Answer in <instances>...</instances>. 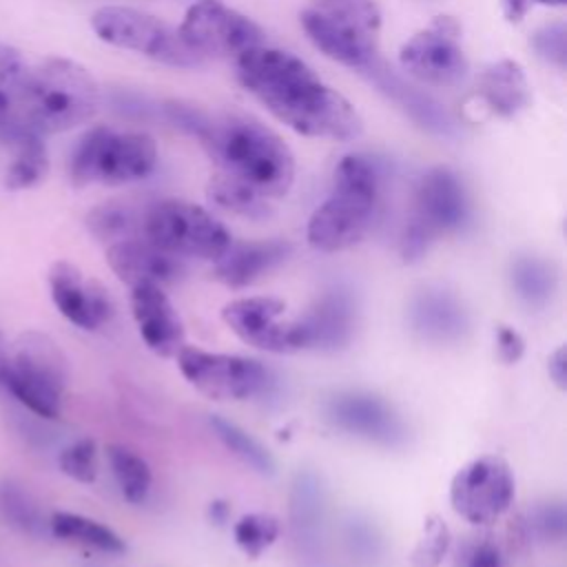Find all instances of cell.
Here are the masks:
<instances>
[{
	"instance_id": "27",
	"label": "cell",
	"mask_w": 567,
	"mask_h": 567,
	"mask_svg": "<svg viewBox=\"0 0 567 567\" xmlns=\"http://www.w3.org/2000/svg\"><path fill=\"white\" fill-rule=\"evenodd\" d=\"M509 284L520 303L532 310H540L556 295L558 272L551 261L536 255H523L512 261Z\"/></svg>"
},
{
	"instance_id": "46",
	"label": "cell",
	"mask_w": 567,
	"mask_h": 567,
	"mask_svg": "<svg viewBox=\"0 0 567 567\" xmlns=\"http://www.w3.org/2000/svg\"><path fill=\"white\" fill-rule=\"evenodd\" d=\"M2 343H4V341H2V334H0V346H2Z\"/></svg>"
},
{
	"instance_id": "43",
	"label": "cell",
	"mask_w": 567,
	"mask_h": 567,
	"mask_svg": "<svg viewBox=\"0 0 567 567\" xmlns=\"http://www.w3.org/2000/svg\"><path fill=\"white\" fill-rule=\"evenodd\" d=\"M547 374L558 390H567V352L563 346L547 357Z\"/></svg>"
},
{
	"instance_id": "4",
	"label": "cell",
	"mask_w": 567,
	"mask_h": 567,
	"mask_svg": "<svg viewBox=\"0 0 567 567\" xmlns=\"http://www.w3.org/2000/svg\"><path fill=\"white\" fill-rule=\"evenodd\" d=\"M100 106L95 78L78 62L49 58L31 69L27 84V126L40 135L62 133L89 122Z\"/></svg>"
},
{
	"instance_id": "14",
	"label": "cell",
	"mask_w": 567,
	"mask_h": 567,
	"mask_svg": "<svg viewBox=\"0 0 567 567\" xmlns=\"http://www.w3.org/2000/svg\"><path fill=\"white\" fill-rule=\"evenodd\" d=\"M286 303L277 297H241L224 306V323L248 346L290 354L301 350V337L297 321H279Z\"/></svg>"
},
{
	"instance_id": "21",
	"label": "cell",
	"mask_w": 567,
	"mask_h": 567,
	"mask_svg": "<svg viewBox=\"0 0 567 567\" xmlns=\"http://www.w3.org/2000/svg\"><path fill=\"white\" fill-rule=\"evenodd\" d=\"M131 312L146 348L157 357H175L184 343V323L162 286L131 288Z\"/></svg>"
},
{
	"instance_id": "38",
	"label": "cell",
	"mask_w": 567,
	"mask_h": 567,
	"mask_svg": "<svg viewBox=\"0 0 567 567\" xmlns=\"http://www.w3.org/2000/svg\"><path fill=\"white\" fill-rule=\"evenodd\" d=\"M60 470L78 481L93 483L97 478V445L93 439H78L69 447H64L58 456Z\"/></svg>"
},
{
	"instance_id": "15",
	"label": "cell",
	"mask_w": 567,
	"mask_h": 567,
	"mask_svg": "<svg viewBox=\"0 0 567 567\" xmlns=\"http://www.w3.org/2000/svg\"><path fill=\"white\" fill-rule=\"evenodd\" d=\"M326 416L341 432L381 447H401L408 439L399 412L370 392H337L326 401Z\"/></svg>"
},
{
	"instance_id": "2",
	"label": "cell",
	"mask_w": 567,
	"mask_h": 567,
	"mask_svg": "<svg viewBox=\"0 0 567 567\" xmlns=\"http://www.w3.org/2000/svg\"><path fill=\"white\" fill-rule=\"evenodd\" d=\"M173 120L195 133L206 146L217 171L250 186L266 199L284 197L295 179V157L286 142L248 115L208 117L171 106Z\"/></svg>"
},
{
	"instance_id": "18",
	"label": "cell",
	"mask_w": 567,
	"mask_h": 567,
	"mask_svg": "<svg viewBox=\"0 0 567 567\" xmlns=\"http://www.w3.org/2000/svg\"><path fill=\"white\" fill-rule=\"evenodd\" d=\"M295 321L303 350H341L357 328V299L348 286L334 284L323 290L310 312Z\"/></svg>"
},
{
	"instance_id": "3",
	"label": "cell",
	"mask_w": 567,
	"mask_h": 567,
	"mask_svg": "<svg viewBox=\"0 0 567 567\" xmlns=\"http://www.w3.org/2000/svg\"><path fill=\"white\" fill-rule=\"evenodd\" d=\"M381 197V173L363 155H346L334 168L330 197L310 215L306 237L321 252L354 246L368 233Z\"/></svg>"
},
{
	"instance_id": "28",
	"label": "cell",
	"mask_w": 567,
	"mask_h": 567,
	"mask_svg": "<svg viewBox=\"0 0 567 567\" xmlns=\"http://www.w3.org/2000/svg\"><path fill=\"white\" fill-rule=\"evenodd\" d=\"M49 529L55 538L82 547H91L104 554H122L126 549L124 540L104 523L73 514V512H53L49 518Z\"/></svg>"
},
{
	"instance_id": "29",
	"label": "cell",
	"mask_w": 567,
	"mask_h": 567,
	"mask_svg": "<svg viewBox=\"0 0 567 567\" xmlns=\"http://www.w3.org/2000/svg\"><path fill=\"white\" fill-rule=\"evenodd\" d=\"M13 162L4 173V188L9 190H24L42 182L49 168L47 146L42 135L35 131H24L13 142Z\"/></svg>"
},
{
	"instance_id": "19",
	"label": "cell",
	"mask_w": 567,
	"mask_h": 567,
	"mask_svg": "<svg viewBox=\"0 0 567 567\" xmlns=\"http://www.w3.org/2000/svg\"><path fill=\"white\" fill-rule=\"evenodd\" d=\"M106 261L111 270L128 288L135 286H166L184 277L186 268L179 257L151 244L146 237H128L106 248Z\"/></svg>"
},
{
	"instance_id": "36",
	"label": "cell",
	"mask_w": 567,
	"mask_h": 567,
	"mask_svg": "<svg viewBox=\"0 0 567 567\" xmlns=\"http://www.w3.org/2000/svg\"><path fill=\"white\" fill-rule=\"evenodd\" d=\"M452 547L450 527L441 516H427L423 534L410 554V567H439Z\"/></svg>"
},
{
	"instance_id": "23",
	"label": "cell",
	"mask_w": 567,
	"mask_h": 567,
	"mask_svg": "<svg viewBox=\"0 0 567 567\" xmlns=\"http://www.w3.org/2000/svg\"><path fill=\"white\" fill-rule=\"evenodd\" d=\"M290 525L292 536L308 560H317L323 527V485L321 478L303 470L295 476L290 489Z\"/></svg>"
},
{
	"instance_id": "17",
	"label": "cell",
	"mask_w": 567,
	"mask_h": 567,
	"mask_svg": "<svg viewBox=\"0 0 567 567\" xmlns=\"http://www.w3.org/2000/svg\"><path fill=\"white\" fill-rule=\"evenodd\" d=\"M410 330L425 343H458L470 332V310L445 286H423L408 306Z\"/></svg>"
},
{
	"instance_id": "44",
	"label": "cell",
	"mask_w": 567,
	"mask_h": 567,
	"mask_svg": "<svg viewBox=\"0 0 567 567\" xmlns=\"http://www.w3.org/2000/svg\"><path fill=\"white\" fill-rule=\"evenodd\" d=\"M228 514H230V507L228 503L224 501H213L208 505V518L215 523V525H224L228 520Z\"/></svg>"
},
{
	"instance_id": "8",
	"label": "cell",
	"mask_w": 567,
	"mask_h": 567,
	"mask_svg": "<svg viewBox=\"0 0 567 567\" xmlns=\"http://www.w3.org/2000/svg\"><path fill=\"white\" fill-rule=\"evenodd\" d=\"M144 237L175 257H195L217 261L233 237L226 226L206 208L182 202L164 199L151 206L142 219Z\"/></svg>"
},
{
	"instance_id": "6",
	"label": "cell",
	"mask_w": 567,
	"mask_h": 567,
	"mask_svg": "<svg viewBox=\"0 0 567 567\" xmlns=\"http://www.w3.org/2000/svg\"><path fill=\"white\" fill-rule=\"evenodd\" d=\"M4 392L42 419H58L66 388V359L42 332H24L7 348Z\"/></svg>"
},
{
	"instance_id": "26",
	"label": "cell",
	"mask_w": 567,
	"mask_h": 567,
	"mask_svg": "<svg viewBox=\"0 0 567 567\" xmlns=\"http://www.w3.org/2000/svg\"><path fill=\"white\" fill-rule=\"evenodd\" d=\"M481 95L498 115H514L529 102V86L520 64L501 60L481 75Z\"/></svg>"
},
{
	"instance_id": "10",
	"label": "cell",
	"mask_w": 567,
	"mask_h": 567,
	"mask_svg": "<svg viewBox=\"0 0 567 567\" xmlns=\"http://www.w3.org/2000/svg\"><path fill=\"white\" fill-rule=\"evenodd\" d=\"M175 359L184 379L197 392L215 401L259 396L266 394L275 381L268 368L239 354H221L195 346H184Z\"/></svg>"
},
{
	"instance_id": "41",
	"label": "cell",
	"mask_w": 567,
	"mask_h": 567,
	"mask_svg": "<svg viewBox=\"0 0 567 567\" xmlns=\"http://www.w3.org/2000/svg\"><path fill=\"white\" fill-rule=\"evenodd\" d=\"M534 47L536 51L547 58L549 62L563 66L565 58H567V35H565V27L563 24H551L540 29L534 35Z\"/></svg>"
},
{
	"instance_id": "24",
	"label": "cell",
	"mask_w": 567,
	"mask_h": 567,
	"mask_svg": "<svg viewBox=\"0 0 567 567\" xmlns=\"http://www.w3.org/2000/svg\"><path fill=\"white\" fill-rule=\"evenodd\" d=\"M29 64L24 55L9 44H0V142L11 144L27 126L24 102L29 84Z\"/></svg>"
},
{
	"instance_id": "22",
	"label": "cell",
	"mask_w": 567,
	"mask_h": 567,
	"mask_svg": "<svg viewBox=\"0 0 567 567\" xmlns=\"http://www.w3.org/2000/svg\"><path fill=\"white\" fill-rule=\"evenodd\" d=\"M290 252L292 246L281 239L230 241L226 252L215 261V279L228 288H246L286 261Z\"/></svg>"
},
{
	"instance_id": "42",
	"label": "cell",
	"mask_w": 567,
	"mask_h": 567,
	"mask_svg": "<svg viewBox=\"0 0 567 567\" xmlns=\"http://www.w3.org/2000/svg\"><path fill=\"white\" fill-rule=\"evenodd\" d=\"M496 352L498 359L507 365L518 363L525 354V339L509 326H498L496 328Z\"/></svg>"
},
{
	"instance_id": "32",
	"label": "cell",
	"mask_w": 567,
	"mask_h": 567,
	"mask_svg": "<svg viewBox=\"0 0 567 567\" xmlns=\"http://www.w3.org/2000/svg\"><path fill=\"white\" fill-rule=\"evenodd\" d=\"M215 436L221 441V445L235 454L241 463H246L248 467H252L255 472L264 474V476H272L275 474V461L270 456V452L255 439L250 436L244 427H239L237 423L213 414L208 419Z\"/></svg>"
},
{
	"instance_id": "45",
	"label": "cell",
	"mask_w": 567,
	"mask_h": 567,
	"mask_svg": "<svg viewBox=\"0 0 567 567\" xmlns=\"http://www.w3.org/2000/svg\"><path fill=\"white\" fill-rule=\"evenodd\" d=\"M520 4H525V0H518ZM534 2H540V4H549V7H560L565 4V0H534Z\"/></svg>"
},
{
	"instance_id": "30",
	"label": "cell",
	"mask_w": 567,
	"mask_h": 567,
	"mask_svg": "<svg viewBox=\"0 0 567 567\" xmlns=\"http://www.w3.org/2000/svg\"><path fill=\"white\" fill-rule=\"evenodd\" d=\"M106 458L111 465V472L115 476V483L124 496V501L140 505L146 501L148 492H151V483H153V474L148 463L133 452L126 445L120 443H111L106 447Z\"/></svg>"
},
{
	"instance_id": "11",
	"label": "cell",
	"mask_w": 567,
	"mask_h": 567,
	"mask_svg": "<svg viewBox=\"0 0 567 567\" xmlns=\"http://www.w3.org/2000/svg\"><path fill=\"white\" fill-rule=\"evenodd\" d=\"M514 501V474L503 456L485 454L465 463L450 483L452 509L472 525L496 523Z\"/></svg>"
},
{
	"instance_id": "20",
	"label": "cell",
	"mask_w": 567,
	"mask_h": 567,
	"mask_svg": "<svg viewBox=\"0 0 567 567\" xmlns=\"http://www.w3.org/2000/svg\"><path fill=\"white\" fill-rule=\"evenodd\" d=\"M467 219V197L458 177L450 168L427 171L414 197L412 221L421 224L432 237L456 230Z\"/></svg>"
},
{
	"instance_id": "34",
	"label": "cell",
	"mask_w": 567,
	"mask_h": 567,
	"mask_svg": "<svg viewBox=\"0 0 567 567\" xmlns=\"http://www.w3.org/2000/svg\"><path fill=\"white\" fill-rule=\"evenodd\" d=\"M86 228L100 241H122L135 237L137 228H142V219L137 210L126 202H104L86 215Z\"/></svg>"
},
{
	"instance_id": "39",
	"label": "cell",
	"mask_w": 567,
	"mask_h": 567,
	"mask_svg": "<svg viewBox=\"0 0 567 567\" xmlns=\"http://www.w3.org/2000/svg\"><path fill=\"white\" fill-rule=\"evenodd\" d=\"M565 525H567L565 507H563V503H554V501L540 503L538 507H534L525 520L527 534L540 543L563 540Z\"/></svg>"
},
{
	"instance_id": "12",
	"label": "cell",
	"mask_w": 567,
	"mask_h": 567,
	"mask_svg": "<svg viewBox=\"0 0 567 567\" xmlns=\"http://www.w3.org/2000/svg\"><path fill=\"white\" fill-rule=\"evenodd\" d=\"M458 24L450 16H439L427 29L412 35L401 47V64L416 80L432 86H454L467 75V58L458 42Z\"/></svg>"
},
{
	"instance_id": "25",
	"label": "cell",
	"mask_w": 567,
	"mask_h": 567,
	"mask_svg": "<svg viewBox=\"0 0 567 567\" xmlns=\"http://www.w3.org/2000/svg\"><path fill=\"white\" fill-rule=\"evenodd\" d=\"M365 71L370 73L374 84L385 95H390L394 102H399L419 124H423V126H427L430 131H436V133H452L454 131L452 117L443 111V106L439 102H434L430 95L416 91L414 86L405 84L381 60H374Z\"/></svg>"
},
{
	"instance_id": "13",
	"label": "cell",
	"mask_w": 567,
	"mask_h": 567,
	"mask_svg": "<svg viewBox=\"0 0 567 567\" xmlns=\"http://www.w3.org/2000/svg\"><path fill=\"white\" fill-rule=\"evenodd\" d=\"M177 33L199 58H237L264 40L261 29L252 20L217 2L193 4L186 11Z\"/></svg>"
},
{
	"instance_id": "37",
	"label": "cell",
	"mask_w": 567,
	"mask_h": 567,
	"mask_svg": "<svg viewBox=\"0 0 567 567\" xmlns=\"http://www.w3.org/2000/svg\"><path fill=\"white\" fill-rule=\"evenodd\" d=\"M454 567H512L501 543L489 534L463 538L454 549Z\"/></svg>"
},
{
	"instance_id": "35",
	"label": "cell",
	"mask_w": 567,
	"mask_h": 567,
	"mask_svg": "<svg viewBox=\"0 0 567 567\" xmlns=\"http://www.w3.org/2000/svg\"><path fill=\"white\" fill-rule=\"evenodd\" d=\"M279 532H281V525L277 516L266 512H250L235 523L233 538H235V545L248 558H259L264 551H268L277 543Z\"/></svg>"
},
{
	"instance_id": "1",
	"label": "cell",
	"mask_w": 567,
	"mask_h": 567,
	"mask_svg": "<svg viewBox=\"0 0 567 567\" xmlns=\"http://www.w3.org/2000/svg\"><path fill=\"white\" fill-rule=\"evenodd\" d=\"M237 75L277 120L301 135L346 142L363 131L352 104L288 51L257 44L237 55Z\"/></svg>"
},
{
	"instance_id": "16",
	"label": "cell",
	"mask_w": 567,
	"mask_h": 567,
	"mask_svg": "<svg viewBox=\"0 0 567 567\" xmlns=\"http://www.w3.org/2000/svg\"><path fill=\"white\" fill-rule=\"evenodd\" d=\"M49 290L60 315L82 330H97L113 315L109 290L84 279L82 270L69 261H55L49 268Z\"/></svg>"
},
{
	"instance_id": "7",
	"label": "cell",
	"mask_w": 567,
	"mask_h": 567,
	"mask_svg": "<svg viewBox=\"0 0 567 567\" xmlns=\"http://www.w3.org/2000/svg\"><path fill=\"white\" fill-rule=\"evenodd\" d=\"M157 162V146L146 133L95 126L71 153L69 173L75 186H120L146 177Z\"/></svg>"
},
{
	"instance_id": "31",
	"label": "cell",
	"mask_w": 567,
	"mask_h": 567,
	"mask_svg": "<svg viewBox=\"0 0 567 567\" xmlns=\"http://www.w3.org/2000/svg\"><path fill=\"white\" fill-rule=\"evenodd\" d=\"M0 516L9 527L27 536H42L49 527L35 498L11 478L0 481Z\"/></svg>"
},
{
	"instance_id": "9",
	"label": "cell",
	"mask_w": 567,
	"mask_h": 567,
	"mask_svg": "<svg viewBox=\"0 0 567 567\" xmlns=\"http://www.w3.org/2000/svg\"><path fill=\"white\" fill-rule=\"evenodd\" d=\"M91 27L100 40L171 66H197L204 62V58L186 47L177 29L131 7H102L93 13Z\"/></svg>"
},
{
	"instance_id": "40",
	"label": "cell",
	"mask_w": 567,
	"mask_h": 567,
	"mask_svg": "<svg viewBox=\"0 0 567 567\" xmlns=\"http://www.w3.org/2000/svg\"><path fill=\"white\" fill-rule=\"evenodd\" d=\"M346 543L350 554L365 565H372L381 554V536L377 527L361 518H352L346 525Z\"/></svg>"
},
{
	"instance_id": "5",
	"label": "cell",
	"mask_w": 567,
	"mask_h": 567,
	"mask_svg": "<svg viewBox=\"0 0 567 567\" xmlns=\"http://www.w3.org/2000/svg\"><path fill=\"white\" fill-rule=\"evenodd\" d=\"M301 24L315 47L346 66L365 71L379 60L381 13L372 0H310Z\"/></svg>"
},
{
	"instance_id": "33",
	"label": "cell",
	"mask_w": 567,
	"mask_h": 567,
	"mask_svg": "<svg viewBox=\"0 0 567 567\" xmlns=\"http://www.w3.org/2000/svg\"><path fill=\"white\" fill-rule=\"evenodd\" d=\"M208 197L210 202H215L219 208L241 215V217H250V219H261L270 213V199L261 197L257 190H252L250 186L215 171L210 182H208Z\"/></svg>"
}]
</instances>
